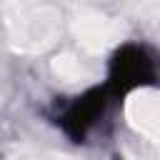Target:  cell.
<instances>
[{
  "label": "cell",
  "instance_id": "cell-1",
  "mask_svg": "<svg viewBox=\"0 0 160 160\" xmlns=\"http://www.w3.org/2000/svg\"><path fill=\"white\" fill-rule=\"evenodd\" d=\"M2 22L15 52L40 55L60 35V12L48 0H2Z\"/></svg>",
  "mask_w": 160,
  "mask_h": 160
},
{
  "label": "cell",
  "instance_id": "cell-2",
  "mask_svg": "<svg viewBox=\"0 0 160 160\" xmlns=\"http://www.w3.org/2000/svg\"><path fill=\"white\" fill-rule=\"evenodd\" d=\"M70 28H72L75 40L88 52H95V55L108 52L125 38V25L118 18H112L98 8H88V5L75 8Z\"/></svg>",
  "mask_w": 160,
  "mask_h": 160
},
{
  "label": "cell",
  "instance_id": "cell-3",
  "mask_svg": "<svg viewBox=\"0 0 160 160\" xmlns=\"http://www.w3.org/2000/svg\"><path fill=\"white\" fill-rule=\"evenodd\" d=\"M125 118L135 132L145 140L158 142L160 138V95L155 88L132 90L125 100Z\"/></svg>",
  "mask_w": 160,
  "mask_h": 160
},
{
  "label": "cell",
  "instance_id": "cell-4",
  "mask_svg": "<svg viewBox=\"0 0 160 160\" xmlns=\"http://www.w3.org/2000/svg\"><path fill=\"white\" fill-rule=\"evenodd\" d=\"M52 72L65 80V82H88L92 78L90 68L72 52H60L55 60H52Z\"/></svg>",
  "mask_w": 160,
  "mask_h": 160
},
{
  "label": "cell",
  "instance_id": "cell-5",
  "mask_svg": "<svg viewBox=\"0 0 160 160\" xmlns=\"http://www.w3.org/2000/svg\"><path fill=\"white\" fill-rule=\"evenodd\" d=\"M22 160H70V158H65V155H58V152H45V150H32V152H25L22 155Z\"/></svg>",
  "mask_w": 160,
  "mask_h": 160
},
{
  "label": "cell",
  "instance_id": "cell-6",
  "mask_svg": "<svg viewBox=\"0 0 160 160\" xmlns=\"http://www.w3.org/2000/svg\"><path fill=\"white\" fill-rule=\"evenodd\" d=\"M140 5H142V10L148 12L150 22H155V18H158V0H140Z\"/></svg>",
  "mask_w": 160,
  "mask_h": 160
},
{
  "label": "cell",
  "instance_id": "cell-7",
  "mask_svg": "<svg viewBox=\"0 0 160 160\" xmlns=\"http://www.w3.org/2000/svg\"><path fill=\"white\" fill-rule=\"evenodd\" d=\"M128 158H130V160H155V155H148V152H142V150H140V152H130V150H128Z\"/></svg>",
  "mask_w": 160,
  "mask_h": 160
}]
</instances>
